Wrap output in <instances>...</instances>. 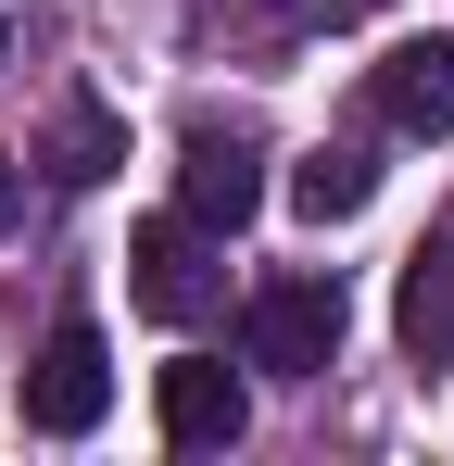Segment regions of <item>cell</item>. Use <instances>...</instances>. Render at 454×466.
<instances>
[{
  "label": "cell",
  "instance_id": "1",
  "mask_svg": "<svg viewBox=\"0 0 454 466\" xmlns=\"http://www.w3.org/2000/svg\"><path fill=\"white\" fill-rule=\"evenodd\" d=\"M341 328H354L341 278H265L253 315H240V340H253V366H265V379H315V366L341 353Z\"/></svg>",
  "mask_w": 454,
  "mask_h": 466
},
{
  "label": "cell",
  "instance_id": "2",
  "mask_svg": "<svg viewBox=\"0 0 454 466\" xmlns=\"http://www.w3.org/2000/svg\"><path fill=\"white\" fill-rule=\"evenodd\" d=\"M26 416H38L51 441H88V429L114 416V353H101L88 315H64V328L38 340V366H26Z\"/></svg>",
  "mask_w": 454,
  "mask_h": 466
},
{
  "label": "cell",
  "instance_id": "3",
  "mask_svg": "<svg viewBox=\"0 0 454 466\" xmlns=\"http://www.w3.org/2000/svg\"><path fill=\"white\" fill-rule=\"evenodd\" d=\"M127 290H139V315H164V328H190V315H215V228H190V215H151L139 239H127Z\"/></svg>",
  "mask_w": 454,
  "mask_h": 466
},
{
  "label": "cell",
  "instance_id": "4",
  "mask_svg": "<svg viewBox=\"0 0 454 466\" xmlns=\"http://www.w3.org/2000/svg\"><path fill=\"white\" fill-rule=\"evenodd\" d=\"M253 202H265L253 139H240V127H190V152H177V215L227 239V228H253Z\"/></svg>",
  "mask_w": 454,
  "mask_h": 466
},
{
  "label": "cell",
  "instance_id": "5",
  "mask_svg": "<svg viewBox=\"0 0 454 466\" xmlns=\"http://www.w3.org/2000/svg\"><path fill=\"white\" fill-rule=\"evenodd\" d=\"M151 416H164V441H177V454H227V441L253 429V390L227 379V366H202V353H190V366H164Z\"/></svg>",
  "mask_w": 454,
  "mask_h": 466
},
{
  "label": "cell",
  "instance_id": "6",
  "mask_svg": "<svg viewBox=\"0 0 454 466\" xmlns=\"http://www.w3.org/2000/svg\"><path fill=\"white\" fill-rule=\"evenodd\" d=\"M366 101H378V127H404V139H454V38H404L366 76Z\"/></svg>",
  "mask_w": 454,
  "mask_h": 466
},
{
  "label": "cell",
  "instance_id": "7",
  "mask_svg": "<svg viewBox=\"0 0 454 466\" xmlns=\"http://www.w3.org/2000/svg\"><path fill=\"white\" fill-rule=\"evenodd\" d=\"M366 189H378V164L354 152V139H328V152H303V164H291V202L315 215V228H341V215H366Z\"/></svg>",
  "mask_w": 454,
  "mask_h": 466
},
{
  "label": "cell",
  "instance_id": "8",
  "mask_svg": "<svg viewBox=\"0 0 454 466\" xmlns=\"http://www.w3.org/2000/svg\"><path fill=\"white\" fill-rule=\"evenodd\" d=\"M404 340H417V366L454 353V239H429V252L404 265Z\"/></svg>",
  "mask_w": 454,
  "mask_h": 466
},
{
  "label": "cell",
  "instance_id": "9",
  "mask_svg": "<svg viewBox=\"0 0 454 466\" xmlns=\"http://www.w3.org/2000/svg\"><path fill=\"white\" fill-rule=\"evenodd\" d=\"M114 164H127V127H114V114H64L51 177H64V189H88V177H114Z\"/></svg>",
  "mask_w": 454,
  "mask_h": 466
},
{
  "label": "cell",
  "instance_id": "10",
  "mask_svg": "<svg viewBox=\"0 0 454 466\" xmlns=\"http://www.w3.org/2000/svg\"><path fill=\"white\" fill-rule=\"evenodd\" d=\"M278 13H291V25H341L354 0H278Z\"/></svg>",
  "mask_w": 454,
  "mask_h": 466
},
{
  "label": "cell",
  "instance_id": "11",
  "mask_svg": "<svg viewBox=\"0 0 454 466\" xmlns=\"http://www.w3.org/2000/svg\"><path fill=\"white\" fill-rule=\"evenodd\" d=\"M0 228H13V164H0Z\"/></svg>",
  "mask_w": 454,
  "mask_h": 466
},
{
  "label": "cell",
  "instance_id": "12",
  "mask_svg": "<svg viewBox=\"0 0 454 466\" xmlns=\"http://www.w3.org/2000/svg\"><path fill=\"white\" fill-rule=\"evenodd\" d=\"M0 38H13V25H0Z\"/></svg>",
  "mask_w": 454,
  "mask_h": 466
}]
</instances>
